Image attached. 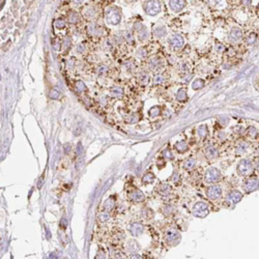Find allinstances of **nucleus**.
I'll use <instances>...</instances> for the list:
<instances>
[{"instance_id":"obj_54","label":"nucleus","mask_w":259,"mask_h":259,"mask_svg":"<svg viewBox=\"0 0 259 259\" xmlns=\"http://www.w3.org/2000/svg\"><path fill=\"white\" fill-rule=\"evenodd\" d=\"M216 50H217L218 52H222V51L224 50V46H222L221 44H217L216 45Z\"/></svg>"},{"instance_id":"obj_56","label":"nucleus","mask_w":259,"mask_h":259,"mask_svg":"<svg viewBox=\"0 0 259 259\" xmlns=\"http://www.w3.org/2000/svg\"><path fill=\"white\" fill-rule=\"evenodd\" d=\"M249 134H250V136H252V137H254V136L256 135V130L254 129V127H251L249 131Z\"/></svg>"},{"instance_id":"obj_42","label":"nucleus","mask_w":259,"mask_h":259,"mask_svg":"<svg viewBox=\"0 0 259 259\" xmlns=\"http://www.w3.org/2000/svg\"><path fill=\"white\" fill-rule=\"evenodd\" d=\"M54 26L56 28H59V29H61V28H64L65 27V21L63 19H57L55 20V22H54Z\"/></svg>"},{"instance_id":"obj_33","label":"nucleus","mask_w":259,"mask_h":259,"mask_svg":"<svg viewBox=\"0 0 259 259\" xmlns=\"http://www.w3.org/2000/svg\"><path fill=\"white\" fill-rule=\"evenodd\" d=\"M139 120V116L136 113H131L127 116H126V122L127 123H136Z\"/></svg>"},{"instance_id":"obj_1","label":"nucleus","mask_w":259,"mask_h":259,"mask_svg":"<svg viewBox=\"0 0 259 259\" xmlns=\"http://www.w3.org/2000/svg\"><path fill=\"white\" fill-rule=\"evenodd\" d=\"M105 15H106L107 22L112 25H117L121 20V14L116 7H108Z\"/></svg>"},{"instance_id":"obj_61","label":"nucleus","mask_w":259,"mask_h":259,"mask_svg":"<svg viewBox=\"0 0 259 259\" xmlns=\"http://www.w3.org/2000/svg\"><path fill=\"white\" fill-rule=\"evenodd\" d=\"M256 169L259 171V161H257V163H256Z\"/></svg>"},{"instance_id":"obj_18","label":"nucleus","mask_w":259,"mask_h":259,"mask_svg":"<svg viewBox=\"0 0 259 259\" xmlns=\"http://www.w3.org/2000/svg\"><path fill=\"white\" fill-rule=\"evenodd\" d=\"M204 152H205V156L207 159H215V158H217V156H218V150L215 146H212V145L207 146Z\"/></svg>"},{"instance_id":"obj_24","label":"nucleus","mask_w":259,"mask_h":259,"mask_svg":"<svg viewBox=\"0 0 259 259\" xmlns=\"http://www.w3.org/2000/svg\"><path fill=\"white\" fill-rule=\"evenodd\" d=\"M197 135L199 136V138L203 139L205 138L207 135H208V129H207L206 126L202 124V126H199L197 129Z\"/></svg>"},{"instance_id":"obj_3","label":"nucleus","mask_w":259,"mask_h":259,"mask_svg":"<svg viewBox=\"0 0 259 259\" xmlns=\"http://www.w3.org/2000/svg\"><path fill=\"white\" fill-rule=\"evenodd\" d=\"M181 240V236L179 232L174 228H170L167 230L166 234H165V241L169 246H176Z\"/></svg>"},{"instance_id":"obj_55","label":"nucleus","mask_w":259,"mask_h":259,"mask_svg":"<svg viewBox=\"0 0 259 259\" xmlns=\"http://www.w3.org/2000/svg\"><path fill=\"white\" fill-rule=\"evenodd\" d=\"M163 166H165V161L163 160V159H160V160L158 161V167L162 168Z\"/></svg>"},{"instance_id":"obj_57","label":"nucleus","mask_w":259,"mask_h":259,"mask_svg":"<svg viewBox=\"0 0 259 259\" xmlns=\"http://www.w3.org/2000/svg\"><path fill=\"white\" fill-rule=\"evenodd\" d=\"M64 46L65 48H67V47H70L71 46V39L69 38H65V42H64Z\"/></svg>"},{"instance_id":"obj_4","label":"nucleus","mask_w":259,"mask_h":259,"mask_svg":"<svg viewBox=\"0 0 259 259\" xmlns=\"http://www.w3.org/2000/svg\"><path fill=\"white\" fill-rule=\"evenodd\" d=\"M204 178H205V181L207 184H216L222 178V175L217 168L210 167L205 171Z\"/></svg>"},{"instance_id":"obj_48","label":"nucleus","mask_w":259,"mask_h":259,"mask_svg":"<svg viewBox=\"0 0 259 259\" xmlns=\"http://www.w3.org/2000/svg\"><path fill=\"white\" fill-rule=\"evenodd\" d=\"M173 212V207L171 205H165L164 208H163V213L165 216H168L170 215Z\"/></svg>"},{"instance_id":"obj_44","label":"nucleus","mask_w":259,"mask_h":259,"mask_svg":"<svg viewBox=\"0 0 259 259\" xmlns=\"http://www.w3.org/2000/svg\"><path fill=\"white\" fill-rule=\"evenodd\" d=\"M124 41V35H122L120 32L117 33V34L114 35V42L115 44H122Z\"/></svg>"},{"instance_id":"obj_28","label":"nucleus","mask_w":259,"mask_h":259,"mask_svg":"<svg viewBox=\"0 0 259 259\" xmlns=\"http://www.w3.org/2000/svg\"><path fill=\"white\" fill-rule=\"evenodd\" d=\"M176 99L178 102H186L187 101V90L184 88H180L178 89L177 93H176Z\"/></svg>"},{"instance_id":"obj_59","label":"nucleus","mask_w":259,"mask_h":259,"mask_svg":"<svg viewBox=\"0 0 259 259\" xmlns=\"http://www.w3.org/2000/svg\"><path fill=\"white\" fill-rule=\"evenodd\" d=\"M73 64H74V59H71V60L67 62V67H70L71 69V67H73Z\"/></svg>"},{"instance_id":"obj_17","label":"nucleus","mask_w":259,"mask_h":259,"mask_svg":"<svg viewBox=\"0 0 259 259\" xmlns=\"http://www.w3.org/2000/svg\"><path fill=\"white\" fill-rule=\"evenodd\" d=\"M139 250H140V246L136 241H129V243L127 244V251H129L130 253L135 254Z\"/></svg>"},{"instance_id":"obj_26","label":"nucleus","mask_w":259,"mask_h":259,"mask_svg":"<svg viewBox=\"0 0 259 259\" xmlns=\"http://www.w3.org/2000/svg\"><path fill=\"white\" fill-rule=\"evenodd\" d=\"M175 149L177 150L178 152H186L187 150L189 149V146H188L187 142L179 141L175 144Z\"/></svg>"},{"instance_id":"obj_27","label":"nucleus","mask_w":259,"mask_h":259,"mask_svg":"<svg viewBox=\"0 0 259 259\" xmlns=\"http://www.w3.org/2000/svg\"><path fill=\"white\" fill-rule=\"evenodd\" d=\"M75 89L78 93H83L86 91V85H85L83 81L78 80V81H76V83H75Z\"/></svg>"},{"instance_id":"obj_22","label":"nucleus","mask_w":259,"mask_h":259,"mask_svg":"<svg viewBox=\"0 0 259 259\" xmlns=\"http://www.w3.org/2000/svg\"><path fill=\"white\" fill-rule=\"evenodd\" d=\"M110 95L115 98H120L123 95V89L120 86H113L110 88Z\"/></svg>"},{"instance_id":"obj_53","label":"nucleus","mask_w":259,"mask_h":259,"mask_svg":"<svg viewBox=\"0 0 259 259\" xmlns=\"http://www.w3.org/2000/svg\"><path fill=\"white\" fill-rule=\"evenodd\" d=\"M219 121H220L221 123H222V126H223V127H225V126H226L227 123H228L229 119L227 118V117H225V119H223V118H220V119H219Z\"/></svg>"},{"instance_id":"obj_5","label":"nucleus","mask_w":259,"mask_h":259,"mask_svg":"<svg viewBox=\"0 0 259 259\" xmlns=\"http://www.w3.org/2000/svg\"><path fill=\"white\" fill-rule=\"evenodd\" d=\"M145 13L150 16H156L161 12V2L160 1H145L143 4Z\"/></svg>"},{"instance_id":"obj_13","label":"nucleus","mask_w":259,"mask_h":259,"mask_svg":"<svg viewBox=\"0 0 259 259\" xmlns=\"http://www.w3.org/2000/svg\"><path fill=\"white\" fill-rule=\"evenodd\" d=\"M169 5L174 12H180L186 6V1H184V0H172V1H169Z\"/></svg>"},{"instance_id":"obj_51","label":"nucleus","mask_w":259,"mask_h":259,"mask_svg":"<svg viewBox=\"0 0 259 259\" xmlns=\"http://www.w3.org/2000/svg\"><path fill=\"white\" fill-rule=\"evenodd\" d=\"M76 50H77V52H78V53L85 52V45H84V42H81V44H79L78 46H77Z\"/></svg>"},{"instance_id":"obj_12","label":"nucleus","mask_w":259,"mask_h":259,"mask_svg":"<svg viewBox=\"0 0 259 259\" xmlns=\"http://www.w3.org/2000/svg\"><path fill=\"white\" fill-rule=\"evenodd\" d=\"M144 231V226L140 223H132L130 225V232L134 236H140Z\"/></svg>"},{"instance_id":"obj_29","label":"nucleus","mask_w":259,"mask_h":259,"mask_svg":"<svg viewBox=\"0 0 259 259\" xmlns=\"http://www.w3.org/2000/svg\"><path fill=\"white\" fill-rule=\"evenodd\" d=\"M98 220L101 222V223H106L110 220V213L106 212V210H103L102 212L99 213L98 216Z\"/></svg>"},{"instance_id":"obj_36","label":"nucleus","mask_w":259,"mask_h":259,"mask_svg":"<svg viewBox=\"0 0 259 259\" xmlns=\"http://www.w3.org/2000/svg\"><path fill=\"white\" fill-rule=\"evenodd\" d=\"M84 16L86 17L88 20L93 19L95 16V10L93 7H88L86 10H84Z\"/></svg>"},{"instance_id":"obj_41","label":"nucleus","mask_w":259,"mask_h":259,"mask_svg":"<svg viewBox=\"0 0 259 259\" xmlns=\"http://www.w3.org/2000/svg\"><path fill=\"white\" fill-rule=\"evenodd\" d=\"M49 96L52 99H59V96H60V92H59L58 89L53 88V89H51V91L49 93Z\"/></svg>"},{"instance_id":"obj_7","label":"nucleus","mask_w":259,"mask_h":259,"mask_svg":"<svg viewBox=\"0 0 259 259\" xmlns=\"http://www.w3.org/2000/svg\"><path fill=\"white\" fill-rule=\"evenodd\" d=\"M206 195L210 200H218L222 196V188L219 184H213L207 188Z\"/></svg>"},{"instance_id":"obj_58","label":"nucleus","mask_w":259,"mask_h":259,"mask_svg":"<svg viewBox=\"0 0 259 259\" xmlns=\"http://www.w3.org/2000/svg\"><path fill=\"white\" fill-rule=\"evenodd\" d=\"M131 259H142V257L138 254H134L132 257H131Z\"/></svg>"},{"instance_id":"obj_46","label":"nucleus","mask_w":259,"mask_h":259,"mask_svg":"<svg viewBox=\"0 0 259 259\" xmlns=\"http://www.w3.org/2000/svg\"><path fill=\"white\" fill-rule=\"evenodd\" d=\"M124 39L127 41V42H129V44H134V35L132 34V32H130V31H127L126 33V35H124Z\"/></svg>"},{"instance_id":"obj_43","label":"nucleus","mask_w":259,"mask_h":259,"mask_svg":"<svg viewBox=\"0 0 259 259\" xmlns=\"http://www.w3.org/2000/svg\"><path fill=\"white\" fill-rule=\"evenodd\" d=\"M163 156L166 160H173L174 159V156H173V153L170 149H165L163 152Z\"/></svg>"},{"instance_id":"obj_45","label":"nucleus","mask_w":259,"mask_h":259,"mask_svg":"<svg viewBox=\"0 0 259 259\" xmlns=\"http://www.w3.org/2000/svg\"><path fill=\"white\" fill-rule=\"evenodd\" d=\"M146 55H147V51L145 48H140V49L138 50V52H137V56L139 58H141V59H143L146 57Z\"/></svg>"},{"instance_id":"obj_8","label":"nucleus","mask_w":259,"mask_h":259,"mask_svg":"<svg viewBox=\"0 0 259 259\" xmlns=\"http://www.w3.org/2000/svg\"><path fill=\"white\" fill-rule=\"evenodd\" d=\"M258 188H259V179L257 177H255V176L248 178L244 184V190L247 193H251L253 191L257 190Z\"/></svg>"},{"instance_id":"obj_20","label":"nucleus","mask_w":259,"mask_h":259,"mask_svg":"<svg viewBox=\"0 0 259 259\" xmlns=\"http://www.w3.org/2000/svg\"><path fill=\"white\" fill-rule=\"evenodd\" d=\"M67 21L71 24H77L80 21V16H79V14L76 10H72V12H70L69 16H67Z\"/></svg>"},{"instance_id":"obj_40","label":"nucleus","mask_w":259,"mask_h":259,"mask_svg":"<svg viewBox=\"0 0 259 259\" xmlns=\"http://www.w3.org/2000/svg\"><path fill=\"white\" fill-rule=\"evenodd\" d=\"M123 67L127 71H132L136 67V63L133 60H127L123 62Z\"/></svg>"},{"instance_id":"obj_39","label":"nucleus","mask_w":259,"mask_h":259,"mask_svg":"<svg viewBox=\"0 0 259 259\" xmlns=\"http://www.w3.org/2000/svg\"><path fill=\"white\" fill-rule=\"evenodd\" d=\"M108 72H109V67H108L107 65L102 64V65H99V67H98V75H99V76H105V75H107Z\"/></svg>"},{"instance_id":"obj_52","label":"nucleus","mask_w":259,"mask_h":259,"mask_svg":"<svg viewBox=\"0 0 259 259\" xmlns=\"http://www.w3.org/2000/svg\"><path fill=\"white\" fill-rule=\"evenodd\" d=\"M144 25L141 23V22H136L135 24H134V29H135L136 31H138L139 29H140V28H142L143 27Z\"/></svg>"},{"instance_id":"obj_31","label":"nucleus","mask_w":259,"mask_h":259,"mask_svg":"<svg viewBox=\"0 0 259 259\" xmlns=\"http://www.w3.org/2000/svg\"><path fill=\"white\" fill-rule=\"evenodd\" d=\"M155 179H156V177H155V175L152 174V173H146V174H145L143 177H142V183H143L144 184H152V183H153V181H155Z\"/></svg>"},{"instance_id":"obj_32","label":"nucleus","mask_w":259,"mask_h":259,"mask_svg":"<svg viewBox=\"0 0 259 259\" xmlns=\"http://www.w3.org/2000/svg\"><path fill=\"white\" fill-rule=\"evenodd\" d=\"M153 217H155V212L150 208H145L142 210V218H144L145 220H150Z\"/></svg>"},{"instance_id":"obj_49","label":"nucleus","mask_w":259,"mask_h":259,"mask_svg":"<svg viewBox=\"0 0 259 259\" xmlns=\"http://www.w3.org/2000/svg\"><path fill=\"white\" fill-rule=\"evenodd\" d=\"M179 71H180L181 73H188V71H189V67H188L187 63H184V62H181L180 64H179Z\"/></svg>"},{"instance_id":"obj_60","label":"nucleus","mask_w":259,"mask_h":259,"mask_svg":"<svg viewBox=\"0 0 259 259\" xmlns=\"http://www.w3.org/2000/svg\"><path fill=\"white\" fill-rule=\"evenodd\" d=\"M173 176H174V177H173V181H176V180H178V178H179V177H178V174H177V173H176V174H174V175H173Z\"/></svg>"},{"instance_id":"obj_50","label":"nucleus","mask_w":259,"mask_h":259,"mask_svg":"<svg viewBox=\"0 0 259 259\" xmlns=\"http://www.w3.org/2000/svg\"><path fill=\"white\" fill-rule=\"evenodd\" d=\"M255 41H256V35L255 34H250L246 39L247 44H254Z\"/></svg>"},{"instance_id":"obj_37","label":"nucleus","mask_w":259,"mask_h":259,"mask_svg":"<svg viewBox=\"0 0 259 259\" xmlns=\"http://www.w3.org/2000/svg\"><path fill=\"white\" fill-rule=\"evenodd\" d=\"M161 114V108L159 106H153L149 110V116L150 117H156Z\"/></svg>"},{"instance_id":"obj_25","label":"nucleus","mask_w":259,"mask_h":259,"mask_svg":"<svg viewBox=\"0 0 259 259\" xmlns=\"http://www.w3.org/2000/svg\"><path fill=\"white\" fill-rule=\"evenodd\" d=\"M196 160L194 158H189V159H187L186 161H184V168L186 170H191V169H193L195 166H196Z\"/></svg>"},{"instance_id":"obj_38","label":"nucleus","mask_w":259,"mask_h":259,"mask_svg":"<svg viewBox=\"0 0 259 259\" xmlns=\"http://www.w3.org/2000/svg\"><path fill=\"white\" fill-rule=\"evenodd\" d=\"M153 32H155V35H156L158 38H163L164 35H166V30H165V28L162 26H158Z\"/></svg>"},{"instance_id":"obj_2","label":"nucleus","mask_w":259,"mask_h":259,"mask_svg":"<svg viewBox=\"0 0 259 259\" xmlns=\"http://www.w3.org/2000/svg\"><path fill=\"white\" fill-rule=\"evenodd\" d=\"M192 212L195 217L198 218H205L209 213V207L205 203V202L198 201L197 203H195L192 207Z\"/></svg>"},{"instance_id":"obj_47","label":"nucleus","mask_w":259,"mask_h":259,"mask_svg":"<svg viewBox=\"0 0 259 259\" xmlns=\"http://www.w3.org/2000/svg\"><path fill=\"white\" fill-rule=\"evenodd\" d=\"M164 82V77L162 75H158L155 77V80H153V84L155 85H160Z\"/></svg>"},{"instance_id":"obj_34","label":"nucleus","mask_w":259,"mask_h":259,"mask_svg":"<svg viewBox=\"0 0 259 259\" xmlns=\"http://www.w3.org/2000/svg\"><path fill=\"white\" fill-rule=\"evenodd\" d=\"M248 149V144L246 142H240L237 145H236L235 147V150L237 153H243V152H246Z\"/></svg>"},{"instance_id":"obj_10","label":"nucleus","mask_w":259,"mask_h":259,"mask_svg":"<svg viewBox=\"0 0 259 259\" xmlns=\"http://www.w3.org/2000/svg\"><path fill=\"white\" fill-rule=\"evenodd\" d=\"M168 42H169L170 46L173 47L174 49H179V48H181L184 45V38L179 34H174V35L170 36Z\"/></svg>"},{"instance_id":"obj_35","label":"nucleus","mask_w":259,"mask_h":259,"mask_svg":"<svg viewBox=\"0 0 259 259\" xmlns=\"http://www.w3.org/2000/svg\"><path fill=\"white\" fill-rule=\"evenodd\" d=\"M204 86V80L202 79H196V80L192 83V88L194 90H198Z\"/></svg>"},{"instance_id":"obj_21","label":"nucleus","mask_w":259,"mask_h":259,"mask_svg":"<svg viewBox=\"0 0 259 259\" xmlns=\"http://www.w3.org/2000/svg\"><path fill=\"white\" fill-rule=\"evenodd\" d=\"M138 81H139V83H140L141 85H143V86L147 85L149 82L148 74H147L146 72H140L138 75Z\"/></svg>"},{"instance_id":"obj_30","label":"nucleus","mask_w":259,"mask_h":259,"mask_svg":"<svg viewBox=\"0 0 259 259\" xmlns=\"http://www.w3.org/2000/svg\"><path fill=\"white\" fill-rule=\"evenodd\" d=\"M114 206H115V202H114L113 199H111V198L107 199V200L105 201V203H104V209L106 210V212H111V210L114 208Z\"/></svg>"},{"instance_id":"obj_62","label":"nucleus","mask_w":259,"mask_h":259,"mask_svg":"<svg viewBox=\"0 0 259 259\" xmlns=\"http://www.w3.org/2000/svg\"><path fill=\"white\" fill-rule=\"evenodd\" d=\"M258 8H259V4H258Z\"/></svg>"},{"instance_id":"obj_11","label":"nucleus","mask_w":259,"mask_h":259,"mask_svg":"<svg viewBox=\"0 0 259 259\" xmlns=\"http://www.w3.org/2000/svg\"><path fill=\"white\" fill-rule=\"evenodd\" d=\"M129 199L131 201H133V202H136V203H140V202H143L144 201V194L141 192L140 190H134L132 191V192L130 193V195H129Z\"/></svg>"},{"instance_id":"obj_14","label":"nucleus","mask_w":259,"mask_h":259,"mask_svg":"<svg viewBox=\"0 0 259 259\" xmlns=\"http://www.w3.org/2000/svg\"><path fill=\"white\" fill-rule=\"evenodd\" d=\"M88 33H89L91 36H99L102 34V32H103V29H102L101 26H98L95 23H91L88 26Z\"/></svg>"},{"instance_id":"obj_6","label":"nucleus","mask_w":259,"mask_h":259,"mask_svg":"<svg viewBox=\"0 0 259 259\" xmlns=\"http://www.w3.org/2000/svg\"><path fill=\"white\" fill-rule=\"evenodd\" d=\"M237 170L238 173L243 176H249L253 171V164L252 162L248 159H245V160L241 161L240 164L237 166Z\"/></svg>"},{"instance_id":"obj_15","label":"nucleus","mask_w":259,"mask_h":259,"mask_svg":"<svg viewBox=\"0 0 259 259\" xmlns=\"http://www.w3.org/2000/svg\"><path fill=\"white\" fill-rule=\"evenodd\" d=\"M172 192V188L168 184H162L158 188V193L162 196H168Z\"/></svg>"},{"instance_id":"obj_23","label":"nucleus","mask_w":259,"mask_h":259,"mask_svg":"<svg viewBox=\"0 0 259 259\" xmlns=\"http://www.w3.org/2000/svg\"><path fill=\"white\" fill-rule=\"evenodd\" d=\"M137 34H138V38L140 39L141 42L145 41L147 38H148V30H147V28L143 26L142 28H140L138 31H137Z\"/></svg>"},{"instance_id":"obj_9","label":"nucleus","mask_w":259,"mask_h":259,"mask_svg":"<svg viewBox=\"0 0 259 259\" xmlns=\"http://www.w3.org/2000/svg\"><path fill=\"white\" fill-rule=\"evenodd\" d=\"M241 198H243V194L237 190H232L229 192V194L227 195L226 197V201L228 202L229 204H236L238 203Z\"/></svg>"},{"instance_id":"obj_19","label":"nucleus","mask_w":259,"mask_h":259,"mask_svg":"<svg viewBox=\"0 0 259 259\" xmlns=\"http://www.w3.org/2000/svg\"><path fill=\"white\" fill-rule=\"evenodd\" d=\"M243 38V31H241L240 28H234L232 29L231 33H230V39L232 42H237Z\"/></svg>"},{"instance_id":"obj_16","label":"nucleus","mask_w":259,"mask_h":259,"mask_svg":"<svg viewBox=\"0 0 259 259\" xmlns=\"http://www.w3.org/2000/svg\"><path fill=\"white\" fill-rule=\"evenodd\" d=\"M148 67L149 69L153 71V72H158L159 70H161L162 67V61L159 58H152L150 59L148 62Z\"/></svg>"}]
</instances>
